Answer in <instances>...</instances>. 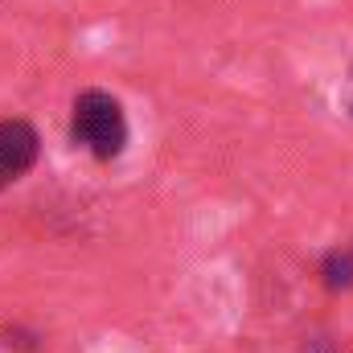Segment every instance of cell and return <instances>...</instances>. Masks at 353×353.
I'll return each mask as SVG.
<instances>
[{
  "mask_svg": "<svg viewBox=\"0 0 353 353\" xmlns=\"http://www.w3.org/2000/svg\"><path fill=\"white\" fill-rule=\"evenodd\" d=\"M128 115H123V103L111 94V90L90 87L74 99L70 107V140L94 157L99 165H111L115 157H123L128 148Z\"/></svg>",
  "mask_w": 353,
  "mask_h": 353,
  "instance_id": "cell-1",
  "label": "cell"
},
{
  "mask_svg": "<svg viewBox=\"0 0 353 353\" xmlns=\"http://www.w3.org/2000/svg\"><path fill=\"white\" fill-rule=\"evenodd\" d=\"M41 157V140L29 119H0V189L29 173Z\"/></svg>",
  "mask_w": 353,
  "mask_h": 353,
  "instance_id": "cell-2",
  "label": "cell"
},
{
  "mask_svg": "<svg viewBox=\"0 0 353 353\" xmlns=\"http://www.w3.org/2000/svg\"><path fill=\"white\" fill-rule=\"evenodd\" d=\"M316 279L325 292H350L353 288V243H341L333 251H325V259L316 263Z\"/></svg>",
  "mask_w": 353,
  "mask_h": 353,
  "instance_id": "cell-3",
  "label": "cell"
}]
</instances>
